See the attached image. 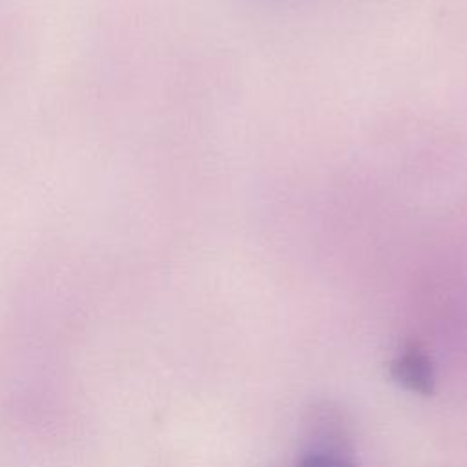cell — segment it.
Returning a JSON list of instances; mask_svg holds the SVG:
<instances>
[{
  "instance_id": "3",
  "label": "cell",
  "mask_w": 467,
  "mask_h": 467,
  "mask_svg": "<svg viewBox=\"0 0 467 467\" xmlns=\"http://www.w3.org/2000/svg\"><path fill=\"white\" fill-rule=\"evenodd\" d=\"M296 467H356V463L347 454L306 451L299 456Z\"/></svg>"
},
{
  "instance_id": "2",
  "label": "cell",
  "mask_w": 467,
  "mask_h": 467,
  "mask_svg": "<svg viewBox=\"0 0 467 467\" xmlns=\"http://www.w3.org/2000/svg\"><path fill=\"white\" fill-rule=\"evenodd\" d=\"M390 376L403 389L421 396H429L436 383L432 359L416 345H409L394 356L390 361Z\"/></svg>"
},
{
  "instance_id": "1",
  "label": "cell",
  "mask_w": 467,
  "mask_h": 467,
  "mask_svg": "<svg viewBox=\"0 0 467 467\" xmlns=\"http://www.w3.org/2000/svg\"><path fill=\"white\" fill-rule=\"evenodd\" d=\"M306 438L312 443L308 451L347 454L350 423L339 407H332L330 403L316 405L306 418Z\"/></svg>"
}]
</instances>
